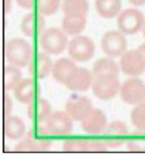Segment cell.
Returning a JSON list of instances; mask_svg holds the SVG:
<instances>
[{"instance_id": "1", "label": "cell", "mask_w": 145, "mask_h": 155, "mask_svg": "<svg viewBox=\"0 0 145 155\" xmlns=\"http://www.w3.org/2000/svg\"><path fill=\"white\" fill-rule=\"evenodd\" d=\"M52 135L45 125L43 126L40 124L31 129L24 140L20 142L15 148L16 152H44L51 148Z\"/></svg>"}, {"instance_id": "2", "label": "cell", "mask_w": 145, "mask_h": 155, "mask_svg": "<svg viewBox=\"0 0 145 155\" xmlns=\"http://www.w3.org/2000/svg\"><path fill=\"white\" fill-rule=\"evenodd\" d=\"M32 47L30 44L22 38H13L6 44L5 57L7 62L18 68L25 67L31 61Z\"/></svg>"}, {"instance_id": "3", "label": "cell", "mask_w": 145, "mask_h": 155, "mask_svg": "<svg viewBox=\"0 0 145 155\" xmlns=\"http://www.w3.org/2000/svg\"><path fill=\"white\" fill-rule=\"evenodd\" d=\"M39 43L43 50L50 54H62L68 47V37L64 32L57 27L46 29L41 35Z\"/></svg>"}, {"instance_id": "4", "label": "cell", "mask_w": 145, "mask_h": 155, "mask_svg": "<svg viewBox=\"0 0 145 155\" xmlns=\"http://www.w3.org/2000/svg\"><path fill=\"white\" fill-rule=\"evenodd\" d=\"M118 75L103 74L94 77L92 90L94 94L101 100H110L116 96L120 91Z\"/></svg>"}, {"instance_id": "5", "label": "cell", "mask_w": 145, "mask_h": 155, "mask_svg": "<svg viewBox=\"0 0 145 155\" xmlns=\"http://www.w3.org/2000/svg\"><path fill=\"white\" fill-rule=\"evenodd\" d=\"M68 54L74 61L84 63L93 58L95 46L89 36L76 35L68 44Z\"/></svg>"}, {"instance_id": "6", "label": "cell", "mask_w": 145, "mask_h": 155, "mask_svg": "<svg viewBox=\"0 0 145 155\" xmlns=\"http://www.w3.org/2000/svg\"><path fill=\"white\" fill-rule=\"evenodd\" d=\"M117 25L122 33L133 35L141 31L144 26V15L136 8H126L119 14Z\"/></svg>"}, {"instance_id": "7", "label": "cell", "mask_w": 145, "mask_h": 155, "mask_svg": "<svg viewBox=\"0 0 145 155\" xmlns=\"http://www.w3.org/2000/svg\"><path fill=\"white\" fill-rule=\"evenodd\" d=\"M101 47L103 52L109 57L122 56L126 52L127 40L122 32L111 30L103 35Z\"/></svg>"}, {"instance_id": "8", "label": "cell", "mask_w": 145, "mask_h": 155, "mask_svg": "<svg viewBox=\"0 0 145 155\" xmlns=\"http://www.w3.org/2000/svg\"><path fill=\"white\" fill-rule=\"evenodd\" d=\"M120 66L124 74L129 76H139L145 72V60L137 50L125 52L120 59Z\"/></svg>"}, {"instance_id": "9", "label": "cell", "mask_w": 145, "mask_h": 155, "mask_svg": "<svg viewBox=\"0 0 145 155\" xmlns=\"http://www.w3.org/2000/svg\"><path fill=\"white\" fill-rule=\"evenodd\" d=\"M119 93L124 103L131 105H138L143 101L145 84L140 79H128L122 84Z\"/></svg>"}, {"instance_id": "10", "label": "cell", "mask_w": 145, "mask_h": 155, "mask_svg": "<svg viewBox=\"0 0 145 155\" xmlns=\"http://www.w3.org/2000/svg\"><path fill=\"white\" fill-rule=\"evenodd\" d=\"M45 127L52 135H67L73 131V119L66 112H55L45 122Z\"/></svg>"}, {"instance_id": "11", "label": "cell", "mask_w": 145, "mask_h": 155, "mask_svg": "<svg viewBox=\"0 0 145 155\" xmlns=\"http://www.w3.org/2000/svg\"><path fill=\"white\" fill-rule=\"evenodd\" d=\"M92 109L91 101L85 96L77 94L72 95L65 104V112L76 122H81Z\"/></svg>"}, {"instance_id": "12", "label": "cell", "mask_w": 145, "mask_h": 155, "mask_svg": "<svg viewBox=\"0 0 145 155\" xmlns=\"http://www.w3.org/2000/svg\"><path fill=\"white\" fill-rule=\"evenodd\" d=\"M104 134V141L108 148H119L124 144V138L128 134V127L122 121H114L107 125Z\"/></svg>"}, {"instance_id": "13", "label": "cell", "mask_w": 145, "mask_h": 155, "mask_svg": "<svg viewBox=\"0 0 145 155\" xmlns=\"http://www.w3.org/2000/svg\"><path fill=\"white\" fill-rule=\"evenodd\" d=\"M82 129L91 134H98L104 132L107 127V118L99 109H92L81 121Z\"/></svg>"}, {"instance_id": "14", "label": "cell", "mask_w": 145, "mask_h": 155, "mask_svg": "<svg viewBox=\"0 0 145 155\" xmlns=\"http://www.w3.org/2000/svg\"><path fill=\"white\" fill-rule=\"evenodd\" d=\"M94 81L93 74L85 68L76 67L68 78L65 86L73 92H86L92 87Z\"/></svg>"}, {"instance_id": "15", "label": "cell", "mask_w": 145, "mask_h": 155, "mask_svg": "<svg viewBox=\"0 0 145 155\" xmlns=\"http://www.w3.org/2000/svg\"><path fill=\"white\" fill-rule=\"evenodd\" d=\"M39 94L40 86L35 84L34 80L29 78L22 80L14 90L15 99L19 103L25 104H31L35 100V96H39Z\"/></svg>"}, {"instance_id": "16", "label": "cell", "mask_w": 145, "mask_h": 155, "mask_svg": "<svg viewBox=\"0 0 145 155\" xmlns=\"http://www.w3.org/2000/svg\"><path fill=\"white\" fill-rule=\"evenodd\" d=\"M45 25V21L41 14H26L20 24V29L25 36L35 37L39 35Z\"/></svg>"}, {"instance_id": "17", "label": "cell", "mask_w": 145, "mask_h": 155, "mask_svg": "<svg viewBox=\"0 0 145 155\" xmlns=\"http://www.w3.org/2000/svg\"><path fill=\"white\" fill-rule=\"evenodd\" d=\"M52 107L47 100L45 99H36L28 104L27 116L30 120L36 124H43L47 121L50 117Z\"/></svg>"}, {"instance_id": "18", "label": "cell", "mask_w": 145, "mask_h": 155, "mask_svg": "<svg viewBox=\"0 0 145 155\" xmlns=\"http://www.w3.org/2000/svg\"><path fill=\"white\" fill-rule=\"evenodd\" d=\"M53 65V62L47 53L40 52L31 62L29 72L37 79H44L52 73Z\"/></svg>"}, {"instance_id": "19", "label": "cell", "mask_w": 145, "mask_h": 155, "mask_svg": "<svg viewBox=\"0 0 145 155\" xmlns=\"http://www.w3.org/2000/svg\"><path fill=\"white\" fill-rule=\"evenodd\" d=\"M76 67L77 66L74 60L68 58H59L53 65V77L57 83L65 84L68 78L71 76Z\"/></svg>"}, {"instance_id": "20", "label": "cell", "mask_w": 145, "mask_h": 155, "mask_svg": "<svg viewBox=\"0 0 145 155\" xmlns=\"http://www.w3.org/2000/svg\"><path fill=\"white\" fill-rule=\"evenodd\" d=\"M4 132L10 140L17 141L24 137L25 134V123L17 116H8L5 119Z\"/></svg>"}, {"instance_id": "21", "label": "cell", "mask_w": 145, "mask_h": 155, "mask_svg": "<svg viewBox=\"0 0 145 155\" xmlns=\"http://www.w3.org/2000/svg\"><path fill=\"white\" fill-rule=\"evenodd\" d=\"M89 9L87 0H64L62 10L64 15L73 17L86 16Z\"/></svg>"}, {"instance_id": "22", "label": "cell", "mask_w": 145, "mask_h": 155, "mask_svg": "<svg viewBox=\"0 0 145 155\" xmlns=\"http://www.w3.org/2000/svg\"><path fill=\"white\" fill-rule=\"evenodd\" d=\"M120 72V67L117 63L111 57L100 58L97 60L93 66L92 74L94 77L103 74H114L118 75Z\"/></svg>"}, {"instance_id": "23", "label": "cell", "mask_w": 145, "mask_h": 155, "mask_svg": "<svg viewBox=\"0 0 145 155\" xmlns=\"http://www.w3.org/2000/svg\"><path fill=\"white\" fill-rule=\"evenodd\" d=\"M95 7L98 14L104 18H113L119 15L121 0H95Z\"/></svg>"}, {"instance_id": "24", "label": "cell", "mask_w": 145, "mask_h": 155, "mask_svg": "<svg viewBox=\"0 0 145 155\" xmlns=\"http://www.w3.org/2000/svg\"><path fill=\"white\" fill-rule=\"evenodd\" d=\"M86 25V16L73 17L64 15L62 20V27L64 33L71 35H78Z\"/></svg>"}, {"instance_id": "25", "label": "cell", "mask_w": 145, "mask_h": 155, "mask_svg": "<svg viewBox=\"0 0 145 155\" xmlns=\"http://www.w3.org/2000/svg\"><path fill=\"white\" fill-rule=\"evenodd\" d=\"M22 81V74L18 67L7 65L4 69V87L5 91H12Z\"/></svg>"}, {"instance_id": "26", "label": "cell", "mask_w": 145, "mask_h": 155, "mask_svg": "<svg viewBox=\"0 0 145 155\" xmlns=\"http://www.w3.org/2000/svg\"><path fill=\"white\" fill-rule=\"evenodd\" d=\"M127 149L131 152L145 153V133L140 131L135 133L127 142Z\"/></svg>"}, {"instance_id": "27", "label": "cell", "mask_w": 145, "mask_h": 155, "mask_svg": "<svg viewBox=\"0 0 145 155\" xmlns=\"http://www.w3.org/2000/svg\"><path fill=\"white\" fill-rule=\"evenodd\" d=\"M60 5V0H36L37 11L44 15L54 14Z\"/></svg>"}, {"instance_id": "28", "label": "cell", "mask_w": 145, "mask_h": 155, "mask_svg": "<svg viewBox=\"0 0 145 155\" xmlns=\"http://www.w3.org/2000/svg\"><path fill=\"white\" fill-rule=\"evenodd\" d=\"M131 120L139 131L145 132V106L138 104L131 114Z\"/></svg>"}, {"instance_id": "29", "label": "cell", "mask_w": 145, "mask_h": 155, "mask_svg": "<svg viewBox=\"0 0 145 155\" xmlns=\"http://www.w3.org/2000/svg\"><path fill=\"white\" fill-rule=\"evenodd\" d=\"M87 140L71 139L67 140L63 144V149L65 152H86Z\"/></svg>"}, {"instance_id": "30", "label": "cell", "mask_w": 145, "mask_h": 155, "mask_svg": "<svg viewBox=\"0 0 145 155\" xmlns=\"http://www.w3.org/2000/svg\"><path fill=\"white\" fill-rule=\"evenodd\" d=\"M108 146L103 140H87L86 152H105Z\"/></svg>"}, {"instance_id": "31", "label": "cell", "mask_w": 145, "mask_h": 155, "mask_svg": "<svg viewBox=\"0 0 145 155\" xmlns=\"http://www.w3.org/2000/svg\"><path fill=\"white\" fill-rule=\"evenodd\" d=\"M12 110H13V100L9 94H5V96H4V115L5 118L11 115Z\"/></svg>"}, {"instance_id": "32", "label": "cell", "mask_w": 145, "mask_h": 155, "mask_svg": "<svg viewBox=\"0 0 145 155\" xmlns=\"http://www.w3.org/2000/svg\"><path fill=\"white\" fill-rule=\"evenodd\" d=\"M16 4L25 9H30L34 6L35 0H15Z\"/></svg>"}, {"instance_id": "33", "label": "cell", "mask_w": 145, "mask_h": 155, "mask_svg": "<svg viewBox=\"0 0 145 155\" xmlns=\"http://www.w3.org/2000/svg\"><path fill=\"white\" fill-rule=\"evenodd\" d=\"M12 0H4V11L5 14H8L12 9Z\"/></svg>"}, {"instance_id": "34", "label": "cell", "mask_w": 145, "mask_h": 155, "mask_svg": "<svg viewBox=\"0 0 145 155\" xmlns=\"http://www.w3.org/2000/svg\"><path fill=\"white\" fill-rule=\"evenodd\" d=\"M131 4H133V5H145V0H128Z\"/></svg>"}, {"instance_id": "35", "label": "cell", "mask_w": 145, "mask_h": 155, "mask_svg": "<svg viewBox=\"0 0 145 155\" xmlns=\"http://www.w3.org/2000/svg\"><path fill=\"white\" fill-rule=\"evenodd\" d=\"M138 51L142 54V55H143V57L144 58L145 60V43L144 44H142L140 46H139V48H138Z\"/></svg>"}, {"instance_id": "36", "label": "cell", "mask_w": 145, "mask_h": 155, "mask_svg": "<svg viewBox=\"0 0 145 155\" xmlns=\"http://www.w3.org/2000/svg\"><path fill=\"white\" fill-rule=\"evenodd\" d=\"M142 104V105L145 106V93H144V95H143V101L141 102V104Z\"/></svg>"}, {"instance_id": "37", "label": "cell", "mask_w": 145, "mask_h": 155, "mask_svg": "<svg viewBox=\"0 0 145 155\" xmlns=\"http://www.w3.org/2000/svg\"><path fill=\"white\" fill-rule=\"evenodd\" d=\"M143 36H144L145 38V25L144 26H143Z\"/></svg>"}]
</instances>
